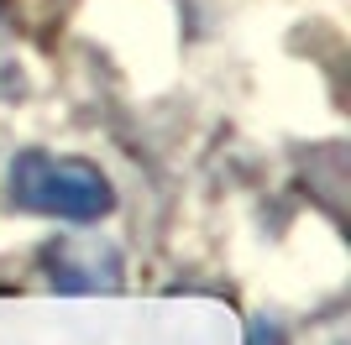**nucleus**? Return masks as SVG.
Segmentation results:
<instances>
[{
    "label": "nucleus",
    "instance_id": "nucleus-1",
    "mask_svg": "<svg viewBox=\"0 0 351 345\" xmlns=\"http://www.w3.org/2000/svg\"><path fill=\"white\" fill-rule=\"evenodd\" d=\"M5 194L16 209L69 225H95L116 209V188L89 157H63V152H16L5 168Z\"/></svg>",
    "mask_w": 351,
    "mask_h": 345
},
{
    "label": "nucleus",
    "instance_id": "nucleus-2",
    "mask_svg": "<svg viewBox=\"0 0 351 345\" xmlns=\"http://www.w3.org/2000/svg\"><path fill=\"white\" fill-rule=\"evenodd\" d=\"M5 31H11V16H5V0H0V47H5Z\"/></svg>",
    "mask_w": 351,
    "mask_h": 345
}]
</instances>
